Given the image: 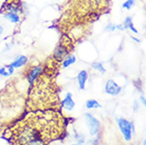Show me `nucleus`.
<instances>
[{
  "label": "nucleus",
  "mask_w": 146,
  "mask_h": 145,
  "mask_svg": "<svg viewBox=\"0 0 146 145\" xmlns=\"http://www.w3.org/2000/svg\"><path fill=\"white\" fill-rule=\"evenodd\" d=\"M60 114L52 110L30 113L10 130L12 145H49L65 134Z\"/></svg>",
  "instance_id": "obj_1"
},
{
  "label": "nucleus",
  "mask_w": 146,
  "mask_h": 145,
  "mask_svg": "<svg viewBox=\"0 0 146 145\" xmlns=\"http://www.w3.org/2000/svg\"><path fill=\"white\" fill-rule=\"evenodd\" d=\"M85 119H86V124H87L88 130L91 137H94L101 131V122H100L91 113L86 112L85 113Z\"/></svg>",
  "instance_id": "obj_2"
},
{
  "label": "nucleus",
  "mask_w": 146,
  "mask_h": 145,
  "mask_svg": "<svg viewBox=\"0 0 146 145\" xmlns=\"http://www.w3.org/2000/svg\"><path fill=\"white\" fill-rule=\"evenodd\" d=\"M117 126L120 128L121 132L124 137L125 141H131L132 134H131V121H128L124 118H117Z\"/></svg>",
  "instance_id": "obj_3"
},
{
  "label": "nucleus",
  "mask_w": 146,
  "mask_h": 145,
  "mask_svg": "<svg viewBox=\"0 0 146 145\" xmlns=\"http://www.w3.org/2000/svg\"><path fill=\"white\" fill-rule=\"evenodd\" d=\"M42 73H44V68H42L41 66L37 65V66H34V67H31V69L28 71L27 76H26V78H27V80H28V83H29L30 87H33V85L35 84L37 78H38Z\"/></svg>",
  "instance_id": "obj_4"
},
{
  "label": "nucleus",
  "mask_w": 146,
  "mask_h": 145,
  "mask_svg": "<svg viewBox=\"0 0 146 145\" xmlns=\"http://www.w3.org/2000/svg\"><path fill=\"white\" fill-rule=\"evenodd\" d=\"M68 53H69L68 48L64 44L60 43V44H58L55 47L54 51H53V54H52V57H53V59H54L55 62L62 63V59L65 58V56H66Z\"/></svg>",
  "instance_id": "obj_5"
},
{
  "label": "nucleus",
  "mask_w": 146,
  "mask_h": 145,
  "mask_svg": "<svg viewBox=\"0 0 146 145\" xmlns=\"http://www.w3.org/2000/svg\"><path fill=\"white\" fill-rule=\"evenodd\" d=\"M122 91V87L120 85H117V83H115L113 80H108L105 84V92L107 94L115 96L119 95Z\"/></svg>",
  "instance_id": "obj_6"
},
{
  "label": "nucleus",
  "mask_w": 146,
  "mask_h": 145,
  "mask_svg": "<svg viewBox=\"0 0 146 145\" xmlns=\"http://www.w3.org/2000/svg\"><path fill=\"white\" fill-rule=\"evenodd\" d=\"M60 105L67 111H72L73 109H74V107H75V102L72 98V93L71 92H67L66 96L62 101Z\"/></svg>",
  "instance_id": "obj_7"
},
{
  "label": "nucleus",
  "mask_w": 146,
  "mask_h": 145,
  "mask_svg": "<svg viewBox=\"0 0 146 145\" xmlns=\"http://www.w3.org/2000/svg\"><path fill=\"white\" fill-rule=\"evenodd\" d=\"M88 80V72L87 70H80L77 74V82H78V87L80 90H84L86 88V83Z\"/></svg>",
  "instance_id": "obj_8"
},
{
  "label": "nucleus",
  "mask_w": 146,
  "mask_h": 145,
  "mask_svg": "<svg viewBox=\"0 0 146 145\" xmlns=\"http://www.w3.org/2000/svg\"><path fill=\"white\" fill-rule=\"evenodd\" d=\"M27 63H28V57H27V56H25V55H18L10 65H11L14 69H17V68L23 67Z\"/></svg>",
  "instance_id": "obj_9"
},
{
  "label": "nucleus",
  "mask_w": 146,
  "mask_h": 145,
  "mask_svg": "<svg viewBox=\"0 0 146 145\" xmlns=\"http://www.w3.org/2000/svg\"><path fill=\"white\" fill-rule=\"evenodd\" d=\"M123 25V28L124 30H130L132 33H135V34H138V30L135 28V25H133V22H132V17L131 16H127L126 18H125L124 22L122 23Z\"/></svg>",
  "instance_id": "obj_10"
},
{
  "label": "nucleus",
  "mask_w": 146,
  "mask_h": 145,
  "mask_svg": "<svg viewBox=\"0 0 146 145\" xmlns=\"http://www.w3.org/2000/svg\"><path fill=\"white\" fill-rule=\"evenodd\" d=\"M75 62H76V56L74 54H72V53H68V54L65 56V58L62 59V67L64 68H68V67H70L71 65H73V64H75Z\"/></svg>",
  "instance_id": "obj_11"
},
{
  "label": "nucleus",
  "mask_w": 146,
  "mask_h": 145,
  "mask_svg": "<svg viewBox=\"0 0 146 145\" xmlns=\"http://www.w3.org/2000/svg\"><path fill=\"white\" fill-rule=\"evenodd\" d=\"M4 18L9 20L12 23H18L20 21V15L17 13H12V12H5L4 13Z\"/></svg>",
  "instance_id": "obj_12"
},
{
  "label": "nucleus",
  "mask_w": 146,
  "mask_h": 145,
  "mask_svg": "<svg viewBox=\"0 0 146 145\" xmlns=\"http://www.w3.org/2000/svg\"><path fill=\"white\" fill-rule=\"evenodd\" d=\"M102 106L96 100H88L86 102V108L87 109H96V108H101Z\"/></svg>",
  "instance_id": "obj_13"
},
{
  "label": "nucleus",
  "mask_w": 146,
  "mask_h": 145,
  "mask_svg": "<svg viewBox=\"0 0 146 145\" xmlns=\"http://www.w3.org/2000/svg\"><path fill=\"white\" fill-rule=\"evenodd\" d=\"M91 67L94 70H96V71L101 72L102 74H104V73L106 72V69L104 68V65H103V64L101 62H93L91 64Z\"/></svg>",
  "instance_id": "obj_14"
},
{
  "label": "nucleus",
  "mask_w": 146,
  "mask_h": 145,
  "mask_svg": "<svg viewBox=\"0 0 146 145\" xmlns=\"http://www.w3.org/2000/svg\"><path fill=\"white\" fill-rule=\"evenodd\" d=\"M7 12H12V13H17L19 14L20 12V7L15 3H10L7 5Z\"/></svg>",
  "instance_id": "obj_15"
},
{
  "label": "nucleus",
  "mask_w": 146,
  "mask_h": 145,
  "mask_svg": "<svg viewBox=\"0 0 146 145\" xmlns=\"http://www.w3.org/2000/svg\"><path fill=\"white\" fill-rule=\"evenodd\" d=\"M74 139L76 140L77 144H84L85 143V136L82 134H77L76 130L74 131Z\"/></svg>",
  "instance_id": "obj_16"
},
{
  "label": "nucleus",
  "mask_w": 146,
  "mask_h": 145,
  "mask_svg": "<svg viewBox=\"0 0 146 145\" xmlns=\"http://www.w3.org/2000/svg\"><path fill=\"white\" fill-rule=\"evenodd\" d=\"M135 4V0H126L125 2H123L122 7L123 9H126V10H131L132 7Z\"/></svg>",
  "instance_id": "obj_17"
},
{
  "label": "nucleus",
  "mask_w": 146,
  "mask_h": 145,
  "mask_svg": "<svg viewBox=\"0 0 146 145\" xmlns=\"http://www.w3.org/2000/svg\"><path fill=\"white\" fill-rule=\"evenodd\" d=\"M100 139H101V136H100V134H98L96 136L92 137V139L88 142V143H89V144H92V145H98L100 143Z\"/></svg>",
  "instance_id": "obj_18"
},
{
  "label": "nucleus",
  "mask_w": 146,
  "mask_h": 145,
  "mask_svg": "<svg viewBox=\"0 0 146 145\" xmlns=\"http://www.w3.org/2000/svg\"><path fill=\"white\" fill-rule=\"evenodd\" d=\"M105 31L106 32H114L115 31V25L114 23H108V25L105 27Z\"/></svg>",
  "instance_id": "obj_19"
},
{
  "label": "nucleus",
  "mask_w": 146,
  "mask_h": 145,
  "mask_svg": "<svg viewBox=\"0 0 146 145\" xmlns=\"http://www.w3.org/2000/svg\"><path fill=\"white\" fill-rule=\"evenodd\" d=\"M0 75L1 76H10L9 75V73H7L5 67H1V68H0Z\"/></svg>",
  "instance_id": "obj_20"
},
{
  "label": "nucleus",
  "mask_w": 146,
  "mask_h": 145,
  "mask_svg": "<svg viewBox=\"0 0 146 145\" xmlns=\"http://www.w3.org/2000/svg\"><path fill=\"white\" fill-rule=\"evenodd\" d=\"M5 68L7 69V73H9V75H12L13 73H14V68L12 67L11 65H7V66H5Z\"/></svg>",
  "instance_id": "obj_21"
},
{
  "label": "nucleus",
  "mask_w": 146,
  "mask_h": 145,
  "mask_svg": "<svg viewBox=\"0 0 146 145\" xmlns=\"http://www.w3.org/2000/svg\"><path fill=\"white\" fill-rule=\"evenodd\" d=\"M139 110V101L135 100L133 102V111H138Z\"/></svg>",
  "instance_id": "obj_22"
},
{
  "label": "nucleus",
  "mask_w": 146,
  "mask_h": 145,
  "mask_svg": "<svg viewBox=\"0 0 146 145\" xmlns=\"http://www.w3.org/2000/svg\"><path fill=\"white\" fill-rule=\"evenodd\" d=\"M140 103H141L143 106L146 105V98H145V96H144L143 94L140 95Z\"/></svg>",
  "instance_id": "obj_23"
},
{
  "label": "nucleus",
  "mask_w": 146,
  "mask_h": 145,
  "mask_svg": "<svg viewBox=\"0 0 146 145\" xmlns=\"http://www.w3.org/2000/svg\"><path fill=\"white\" fill-rule=\"evenodd\" d=\"M115 30L117 31H124V28H123V25H115Z\"/></svg>",
  "instance_id": "obj_24"
},
{
  "label": "nucleus",
  "mask_w": 146,
  "mask_h": 145,
  "mask_svg": "<svg viewBox=\"0 0 146 145\" xmlns=\"http://www.w3.org/2000/svg\"><path fill=\"white\" fill-rule=\"evenodd\" d=\"M10 48H11V45H7V46H5V48L3 49V51H2V53H4V52H7V51L10 50Z\"/></svg>",
  "instance_id": "obj_25"
},
{
  "label": "nucleus",
  "mask_w": 146,
  "mask_h": 145,
  "mask_svg": "<svg viewBox=\"0 0 146 145\" xmlns=\"http://www.w3.org/2000/svg\"><path fill=\"white\" fill-rule=\"evenodd\" d=\"M131 38H132V40H135V43H140L139 38H137V37H135V36H131Z\"/></svg>",
  "instance_id": "obj_26"
},
{
  "label": "nucleus",
  "mask_w": 146,
  "mask_h": 145,
  "mask_svg": "<svg viewBox=\"0 0 146 145\" xmlns=\"http://www.w3.org/2000/svg\"><path fill=\"white\" fill-rule=\"evenodd\" d=\"M93 1H94V3L96 4V5L101 4V2H102V0H93Z\"/></svg>",
  "instance_id": "obj_27"
},
{
  "label": "nucleus",
  "mask_w": 146,
  "mask_h": 145,
  "mask_svg": "<svg viewBox=\"0 0 146 145\" xmlns=\"http://www.w3.org/2000/svg\"><path fill=\"white\" fill-rule=\"evenodd\" d=\"M3 27H2V25H0V35H1V34H2V33H3Z\"/></svg>",
  "instance_id": "obj_28"
},
{
  "label": "nucleus",
  "mask_w": 146,
  "mask_h": 145,
  "mask_svg": "<svg viewBox=\"0 0 146 145\" xmlns=\"http://www.w3.org/2000/svg\"><path fill=\"white\" fill-rule=\"evenodd\" d=\"M143 145H146V140H145V139L143 140Z\"/></svg>",
  "instance_id": "obj_29"
},
{
  "label": "nucleus",
  "mask_w": 146,
  "mask_h": 145,
  "mask_svg": "<svg viewBox=\"0 0 146 145\" xmlns=\"http://www.w3.org/2000/svg\"><path fill=\"white\" fill-rule=\"evenodd\" d=\"M71 145H80V144H77V143H76V144H71Z\"/></svg>",
  "instance_id": "obj_30"
}]
</instances>
